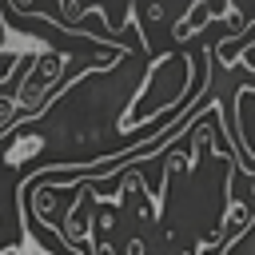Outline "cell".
<instances>
[{"label": "cell", "instance_id": "1", "mask_svg": "<svg viewBox=\"0 0 255 255\" xmlns=\"http://www.w3.org/2000/svg\"><path fill=\"white\" fill-rule=\"evenodd\" d=\"M0 255H24V251H0Z\"/></svg>", "mask_w": 255, "mask_h": 255}]
</instances>
